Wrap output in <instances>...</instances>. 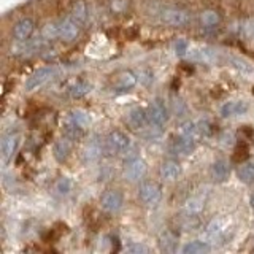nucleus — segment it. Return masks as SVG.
<instances>
[{
	"mask_svg": "<svg viewBox=\"0 0 254 254\" xmlns=\"http://www.w3.org/2000/svg\"><path fill=\"white\" fill-rule=\"evenodd\" d=\"M126 6V0H116V5L111 3V8H113V11H123Z\"/></svg>",
	"mask_w": 254,
	"mask_h": 254,
	"instance_id": "nucleus-36",
	"label": "nucleus"
},
{
	"mask_svg": "<svg viewBox=\"0 0 254 254\" xmlns=\"http://www.w3.org/2000/svg\"><path fill=\"white\" fill-rule=\"evenodd\" d=\"M62 129H64V135L68 137L70 140H73V141L81 138L83 132H84V129H81L78 124H75L73 119H71L70 116L65 118V121H64V124H62Z\"/></svg>",
	"mask_w": 254,
	"mask_h": 254,
	"instance_id": "nucleus-21",
	"label": "nucleus"
},
{
	"mask_svg": "<svg viewBox=\"0 0 254 254\" xmlns=\"http://www.w3.org/2000/svg\"><path fill=\"white\" fill-rule=\"evenodd\" d=\"M92 91V86L87 81H76L73 86L70 87V95L73 99H81Z\"/></svg>",
	"mask_w": 254,
	"mask_h": 254,
	"instance_id": "nucleus-28",
	"label": "nucleus"
},
{
	"mask_svg": "<svg viewBox=\"0 0 254 254\" xmlns=\"http://www.w3.org/2000/svg\"><path fill=\"white\" fill-rule=\"evenodd\" d=\"M127 253H130V254H148L149 253V248L145 245H141V243H132L129 245L126 248Z\"/></svg>",
	"mask_w": 254,
	"mask_h": 254,
	"instance_id": "nucleus-34",
	"label": "nucleus"
},
{
	"mask_svg": "<svg viewBox=\"0 0 254 254\" xmlns=\"http://www.w3.org/2000/svg\"><path fill=\"white\" fill-rule=\"evenodd\" d=\"M56 68L54 67H42L38 68L35 73H32L27 81H26V91H34L38 89L40 86H43L45 83H48L50 79L54 76Z\"/></svg>",
	"mask_w": 254,
	"mask_h": 254,
	"instance_id": "nucleus-7",
	"label": "nucleus"
},
{
	"mask_svg": "<svg viewBox=\"0 0 254 254\" xmlns=\"http://www.w3.org/2000/svg\"><path fill=\"white\" fill-rule=\"evenodd\" d=\"M34 29H35V22L30 18H24L14 24L13 37L18 40V42H24V40H29L30 35L34 34Z\"/></svg>",
	"mask_w": 254,
	"mask_h": 254,
	"instance_id": "nucleus-13",
	"label": "nucleus"
},
{
	"mask_svg": "<svg viewBox=\"0 0 254 254\" xmlns=\"http://www.w3.org/2000/svg\"><path fill=\"white\" fill-rule=\"evenodd\" d=\"M197 146V140L192 137H185V135L180 133L178 138H175L170 145V151L173 154H181V156H188L190 154Z\"/></svg>",
	"mask_w": 254,
	"mask_h": 254,
	"instance_id": "nucleus-11",
	"label": "nucleus"
},
{
	"mask_svg": "<svg viewBox=\"0 0 254 254\" xmlns=\"http://www.w3.org/2000/svg\"><path fill=\"white\" fill-rule=\"evenodd\" d=\"M137 84V76H135L132 71H124V73L119 75L118 78V83L113 87V91L116 94H121V92H127L130 91L132 87Z\"/></svg>",
	"mask_w": 254,
	"mask_h": 254,
	"instance_id": "nucleus-20",
	"label": "nucleus"
},
{
	"mask_svg": "<svg viewBox=\"0 0 254 254\" xmlns=\"http://www.w3.org/2000/svg\"><path fill=\"white\" fill-rule=\"evenodd\" d=\"M45 40L46 38H34V40H24V42H19V45H14L11 46V54L13 56H19V58H22V56H29L32 53L38 51L40 48H42L45 45Z\"/></svg>",
	"mask_w": 254,
	"mask_h": 254,
	"instance_id": "nucleus-10",
	"label": "nucleus"
},
{
	"mask_svg": "<svg viewBox=\"0 0 254 254\" xmlns=\"http://www.w3.org/2000/svg\"><path fill=\"white\" fill-rule=\"evenodd\" d=\"M102 153H103L102 141L97 135H94V137H91L84 143L83 151H81V157L84 162H94L102 156Z\"/></svg>",
	"mask_w": 254,
	"mask_h": 254,
	"instance_id": "nucleus-9",
	"label": "nucleus"
},
{
	"mask_svg": "<svg viewBox=\"0 0 254 254\" xmlns=\"http://www.w3.org/2000/svg\"><path fill=\"white\" fill-rule=\"evenodd\" d=\"M70 18L73 19L75 22H78L79 26L86 21L87 18V8H86V3L83 2V0H76V2H73V5H71V10H70Z\"/></svg>",
	"mask_w": 254,
	"mask_h": 254,
	"instance_id": "nucleus-25",
	"label": "nucleus"
},
{
	"mask_svg": "<svg viewBox=\"0 0 254 254\" xmlns=\"http://www.w3.org/2000/svg\"><path fill=\"white\" fill-rule=\"evenodd\" d=\"M159 19L161 22H164L165 26L170 27H183L189 24L190 21V14L188 10L177 5H165L159 10Z\"/></svg>",
	"mask_w": 254,
	"mask_h": 254,
	"instance_id": "nucleus-1",
	"label": "nucleus"
},
{
	"mask_svg": "<svg viewBox=\"0 0 254 254\" xmlns=\"http://www.w3.org/2000/svg\"><path fill=\"white\" fill-rule=\"evenodd\" d=\"M71 141L68 137H64L61 140H58L54 143V148H53V156L58 162H65L67 157L71 153Z\"/></svg>",
	"mask_w": 254,
	"mask_h": 254,
	"instance_id": "nucleus-16",
	"label": "nucleus"
},
{
	"mask_svg": "<svg viewBox=\"0 0 254 254\" xmlns=\"http://www.w3.org/2000/svg\"><path fill=\"white\" fill-rule=\"evenodd\" d=\"M173 108H175V113H177V116H183V113H185V110H186L181 100H175L173 102Z\"/></svg>",
	"mask_w": 254,
	"mask_h": 254,
	"instance_id": "nucleus-35",
	"label": "nucleus"
},
{
	"mask_svg": "<svg viewBox=\"0 0 254 254\" xmlns=\"http://www.w3.org/2000/svg\"><path fill=\"white\" fill-rule=\"evenodd\" d=\"M159 173H161V178L165 181H173L180 177L181 173V167L177 161H165L162 162L161 169H159Z\"/></svg>",
	"mask_w": 254,
	"mask_h": 254,
	"instance_id": "nucleus-19",
	"label": "nucleus"
},
{
	"mask_svg": "<svg viewBox=\"0 0 254 254\" xmlns=\"http://www.w3.org/2000/svg\"><path fill=\"white\" fill-rule=\"evenodd\" d=\"M127 121H129V124L133 129H143V127H146L149 124L148 111H145L140 107H135L127 113Z\"/></svg>",
	"mask_w": 254,
	"mask_h": 254,
	"instance_id": "nucleus-15",
	"label": "nucleus"
},
{
	"mask_svg": "<svg viewBox=\"0 0 254 254\" xmlns=\"http://www.w3.org/2000/svg\"><path fill=\"white\" fill-rule=\"evenodd\" d=\"M18 145H19V135L18 133H8L3 137L2 140V159L5 162H8L10 159L13 157V154L16 153V149H18Z\"/></svg>",
	"mask_w": 254,
	"mask_h": 254,
	"instance_id": "nucleus-14",
	"label": "nucleus"
},
{
	"mask_svg": "<svg viewBox=\"0 0 254 254\" xmlns=\"http://www.w3.org/2000/svg\"><path fill=\"white\" fill-rule=\"evenodd\" d=\"M126 164V169H124V178L130 183L135 181H140L146 173V164L143 159L140 157H135L129 162H124Z\"/></svg>",
	"mask_w": 254,
	"mask_h": 254,
	"instance_id": "nucleus-8",
	"label": "nucleus"
},
{
	"mask_svg": "<svg viewBox=\"0 0 254 254\" xmlns=\"http://www.w3.org/2000/svg\"><path fill=\"white\" fill-rule=\"evenodd\" d=\"M219 13L214 10H206L200 14V21L205 27H214L219 22Z\"/></svg>",
	"mask_w": 254,
	"mask_h": 254,
	"instance_id": "nucleus-30",
	"label": "nucleus"
},
{
	"mask_svg": "<svg viewBox=\"0 0 254 254\" xmlns=\"http://www.w3.org/2000/svg\"><path fill=\"white\" fill-rule=\"evenodd\" d=\"M148 116H149V124L162 127L167 121H169V108H167L165 102L161 99H156L149 103L148 107Z\"/></svg>",
	"mask_w": 254,
	"mask_h": 254,
	"instance_id": "nucleus-3",
	"label": "nucleus"
},
{
	"mask_svg": "<svg viewBox=\"0 0 254 254\" xmlns=\"http://www.w3.org/2000/svg\"><path fill=\"white\" fill-rule=\"evenodd\" d=\"M68 116L73 119V123L78 124L81 129H86V127L91 126V115L84 110H73Z\"/></svg>",
	"mask_w": 254,
	"mask_h": 254,
	"instance_id": "nucleus-27",
	"label": "nucleus"
},
{
	"mask_svg": "<svg viewBox=\"0 0 254 254\" xmlns=\"http://www.w3.org/2000/svg\"><path fill=\"white\" fill-rule=\"evenodd\" d=\"M230 175V165L226 159H218L211 165V178L216 183H224Z\"/></svg>",
	"mask_w": 254,
	"mask_h": 254,
	"instance_id": "nucleus-17",
	"label": "nucleus"
},
{
	"mask_svg": "<svg viewBox=\"0 0 254 254\" xmlns=\"http://www.w3.org/2000/svg\"><path fill=\"white\" fill-rule=\"evenodd\" d=\"M198 130H200V129H198L195 123L188 121V123H185V124L181 126L180 133H181V135H185V137H192V138H195V137H197V133H198Z\"/></svg>",
	"mask_w": 254,
	"mask_h": 254,
	"instance_id": "nucleus-32",
	"label": "nucleus"
},
{
	"mask_svg": "<svg viewBox=\"0 0 254 254\" xmlns=\"http://www.w3.org/2000/svg\"><path fill=\"white\" fill-rule=\"evenodd\" d=\"M54 190H56V194L61 195V197L68 195L70 190H71V180L67 178V177L59 178L58 181H56V185H54Z\"/></svg>",
	"mask_w": 254,
	"mask_h": 254,
	"instance_id": "nucleus-29",
	"label": "nucleus"
},
{
	"mask_svg": "<svg viewBox=\"0 0 254 254\" xmlns=\"http://www.w3.org/2000/svg\"><path fill=\"white\" fill-rule=\"evenodd\" d=\"M226 227L227 221L224 218H214L208 222V226L205 227V242L208 243H216L218 240H222L226 235Z\"/></svg>",
	"mask_w": 254,
	"mask_h": 254,
	"instance_id": "nucleus-5",
	"label": "nucleus"
},
{
	"mask_svg": "<svg viewBox=\"0 0 254 254\" xmlns=\"http://www.w3.org/2000/svg\"><path fill=\"white\" fill-rule=\"evenodd\" d=\"M173 48H175V54H177L178 58H183V56H186V53L189 51V43L185 38H178L177 42H175Z\"/></svg>",
	"mask_w": 254,
	"mask_h": 254,
	"instance_id": "nucleus-33",
	"label": "nucleus"
},
{
	"mask_svg": "<svg viewBox=\"0 0 254 254\" xmlns=\"http://www.w3.org/2000/svg\"><path fill=\"white\" fill-rule=\"evenodd\" d=\"M79 34V24L70 18H64L59 21V38L64 42H73Z\"/></svg>",
	"mask_w": 254,
	"mask_h": 254,
	"instance_id": "nucleus-12",
	"label": "nucleus"
},
{
	"mask_svg": "<svg viewBox=\"0 0 254 254\" xmlns=\"http://www.w3.org/2000/svg\"><path fill=\"white\" fill-rule=\"evenodd\" d=\"M138 197H140V200L148 206L157 205L159 200H161V188H159L156 183L143 181L138 186Z\"/></svg>",
	"mask_w": 254,
	"mask_h": 254,
	"instance_id": "nucleus-4",
	"label": "nucleus"
},
{
	"mask_svg": "<svg viewBox=\"0 0 254 254\" xmlns=\"http://www.w3.org/2000/svg\"><path fill=\"white\" fill-rule=\"evenodd\" d=\"M248 103L237 100V102H227L221 107V115L224 118H230V116H242L248 111Z\"/></svg>",
	"mask_w": 254,
	"mask_h": 254,
	"instance_id": "nucleus-18",
	"label": "nucleus"
},
{
	"mask_svg": "<svg viewBox=\"0 0 254 254\" xmlns=\"http://www.w3.org/2000/svg\"><path fill=\"white\" fill-rule=\"evenodd\" d=\"M42 37L46 40H54L59 38V22H50L46 24L42 30Z\"/></svg>",
	"mask_w": 254,
	"mask_h": 254,
	"instance_id": "nucleus-31",
	"label": "nucleus"
},
{
	"mask_svg": "<svg viewBox=\"0 0 254 254\" xmlns=\"http://www.w3.org/2000/svg\"><path fill=\"white\" fill-rule=\"evenodd\" d=\"M177 245H178V238L172 232H169V230H165V232H162L161 237H159V248H161V251L173 253V251H177Z\"/></svg>",
	"mask_w": 254,
	"mask_h": 254,
	"instance_id": "nucleus-23",
	"label": "nucleus"
},
{
	"mask_svg": "<svg viewBox=\"0 0 254 254\" xmlns=\"http://www.w3.org/2000/svg\"><path fill=\"white\" fill-rule=\"evenodd\" d=\"M238 180L245 185H253L254 183V162H245L238 169Z\"/></svg>",
	"mask_w": 254,
	"mask_h": 254,
	"instance_id": "nucleus-26",
	"label": "nucleus"
},
{
	"mask_svg": "<svg viewBox=\"0 0 254 254\" xmlns=\"http://www.w3.org/2000/svg\"><path fill=\"white\" fill-rule=\"evenodd\" d=\"M130 148V138L121 130H113L108 133V137L105 138V149L110 154H119L126 153Z\"/></svg>",
	"mask_w": 254,
	"mask_h": 254,
	"instance_id": "nucleus-2",
	"label": "nucleus"
},
{
	"mask_svg": "<svg viewBox=\"0 0 254 254\" xmlns=\"http://www.w3.org/2000/svg\"><path fill=\"white\" fill-rule=\"evenodd\" d=\"M250 203H251V208L254 211V194H251V197H250Z\"/></svg>",
	"mask_w": 254,
	"mask_h": 254,
	"instance_id": "nucleus-37",
	"label": "nucleus"
},
{
	"mask_svg": "<svg viewBox=\"0 0 254 254\" xmlns=\"http://www.w3.org/2000/svg\"><path fill=\"white\" fill-rule=\"evenodd\" d=\"M210 251H211V246L208 242H198V240L186 243L181 250L183 254H205Z\"/></svg>",
	"mask_w": 254,
	"mask_h": 254,
	"instance_id": "nucleus-24",
	"label": "nucleus"
},
{
	"mask_svg": "<svg viewBox=\"0 0 254 254\" xmlns=\"http://www.w3.org/2000/svg\"><path fill=\"white\" fill-rule=\"evenodd\" d=\"M100 205L107 213L115 214V213L121 211L123 205H124V197L119 190H107L100 198Z\"/></svg>",
	"mask_w": 254,
	"mask_h": 254,
	"instance_id": "nucleus-6",
	"label": "nucleus"
},
{
	"mask_svg": "<svg viewBox=\"0 0 254 254\" xmlns=\"http://www.w3.org/2000/svg\"><path fill=\"white\" fill-rule=\"evenodd\" d=\"M203 206H205V197L203 195L190 197L185 205V213L188 214V216H197V214L202 213Z\"/></svg>",
	"mask_w": 254,
	"mask_h": 254,
	"instance_id": "nucleus-22",
	"label": "nucleus"
}]
</instances>
